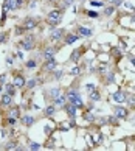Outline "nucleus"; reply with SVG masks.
Wrapping results in <instances>:
<instances>
[{
  "label": "nucleus",
  "instance_id": "f257e3e1",
  "mask_svg": "<svg viewBox=\"0 0 135 151\" xmlns=\"http://www.w3.org/2000/svg\"><path fill=\"white\" fill-rule=\"evenodd\" d=\"M64 13H65V11L61 9V8H54V9H51V11H48V14H47V17H45V20H47V25H48L50 30L56 28V27H58L61 22H62Z\"/></svg>",
  "mask_w": 135,
  "mask_h": 151
},
{
  "label": "nucleus",
  "instance_id": "f03ea898",
  "mask_svg": "<svg viewBox=\"0 0 135 151\" xmlns=\"http://www.w3.org/2000/svg\"><path fill=\"white\" fill-rule=\"evenodd\" d=\"M65 97H67V101L71 103L73 106H76V109H82L84 108V101H82L81 93H79L78 89L69 87V89H67V92H65Z\"/></svg>",
  "mask_w": 135,
  "mask_h": 151
},
{
  "label": "nucleus",
  "instance_id": "7ed1b4c3",
  "mask_svg": "<svg viewBox=\"0 0 135 151\" xmlns=\"http://www.w3.org/2000/svg\"><path fill=\"white\" fill-rule=\"evenodd\" d=\"M20 50H25V52H31V50L36 48V36L34 35H26L22 41L19 42Z\"/></svg>",
  "mask_w": 135,
  "mask_h": 151
},
{
  "label": "nucleus",
  "instance_id": "20e7f679",
  "mask_svg": "<svg viewBox=\"0 0 135 151\" xmlns=\"http://www.w3.org/2000/svg\"><path fill=\"white\" fill-rule=\"evenodd\" d=\"M39 20L37 17H34V16H26L25 19H22V27H24V30L25 31H31V30H34L39 27Z\"/></svg>",
  "mask_w": 135,
  "mask_h": 151
},
{
  "label": "nucleus",
  "instance_id": "39448f33",
  "mask_svg": "<svg viewBox=\"0 0 135 151\" xmlns=\"http://www.w3.org/2000/svg\"><path fill=\"white\" fill-rule=\"evenodd\" d=\"M65 30L64 28H53V30H50V41L51 42H62V39L65 36Z\"/></svg>",
  "mask_w": 135,
  "mask_h": 151
},
{
  "label": "nucleus",
  "instance_id": "423d86ee",
  "mask_svg": "<svg viewBox=\"0 0 135 151\" xmlns=\"http://www.w3.org/2000/svg\"><path fill=\"white\" fill-rule=\"evenodd\" d=\"M58 67V61L53 58H48V59H44V64H42V72L44 73H51V72Z\"/></svg>",
  "mask_w": 135,
  "mask_h": 151
},
{
  "label": "nucleus",
  "instance_id": "0eeeda50",
  "mask_svg": "<svg viewBox=\"0 0 135 151\" xmlns=\"http://www.w3.org/2000/svg\"><path fill=\"white\" fill-rule=\"evenodd\" d=\"M58 45H47V47H44L42 48V52H41V56L42 59H48V58H53L56 53H58Z\"/></svg>",
  "mask_w": 135,
  "mask_h": 151
},
{
  "label": "nucleus",
  "instance_id": "6e6552de",
  "mask_svg": "<svg viewBox=\"0 0 135 151\" xmlns=\"http://www.w3.org/2000/svg\"><path fill=\"white\" fill-rule=\"evenodd\" d=\"M13 84L17 87V89H25L26 80H25V76L22 75L20 72H16V73L13 75Z\"/></svg>",
  "mask_w": 135,
  "mask_h": 151
},
{
  "label": "nucleus",
  "instance_id": "1a4fd4ad",
  "mask_svg": "<svg viewBox=\"0 0 135 151\" xmlns=\"http://www.w3.org/2000/svg\"><path fill=\"white\" fill-rule=\"evenodd\" d=\"M110 98L114 100L115 103H118V104H124L126 100H127V93L124 91H116V92H114L110 95Z\"/></svg>",
  "mask_w": 135,
  "mask_h": 151
},
{
  "label": "nucleus",
  "instance_id": "9d476101",
  "mask_svg": "<svg viewBox=\"0 0 135 151\" xmlns=\"http://www.w3.org/2000/svg\"><path fill=\"white\" fill-rule=\"evenodd\" d=\"M114 115L115 117H118L120 120H123V119H127L129 117V109H126L124 106H114Z\"/></svg>",
  "mask_w": 135,
  "mask_h": 151
},
{
  "label": "nucleus",
  "instance_id": "9b49d317",
  "mask_svg": "<svg viewBox=\"0 0 135 151\" xmlns=\"http://www.w3.org/2000/svg\"><path fill=\"white\" fill-rule=\"evenodd\" d=\"M84 50H86V47L75 48V50L71 52L69 61H70V63H73V64H78V63H79V59H81V56H82V53H84Z\"/></svg>",
  "mask_w": 135,
  "mask_h": 151
},
{
  "label": "nucleus",
  "instance_id": "f8f14e48",
  "mask_svg": "<svg viewBox=\"0 0 135 151\" xmlns=\"http://www.w3.org/2000/svg\"><path fill=\"white\" fill-rule=\"evenodd\" d=\"M75 33H76V35L79 36V37H92V36H93V31L90 30V28L82 27V25H76Z\"/></svg>",
  "mask_w": 135,
  "mask_h": 151
},
{
  "label": "nucleus",
  "instance_id": "ddd939ff",
  "mask_svg": "<svg viewBox=\"0 0 135 151\" xmlns=\"http://www.w3.org/2000/svg\"><path fill=\"white\" fill-rule=\"evenodd\" d=\"M58 108H56V106L51 103V104H47L44 108V112H42V115L44 117H47V119H53V117L56 115V112H58V111H56Z\"/></svg>",
  "mask_w": 135,
  "mask_h": 151
},
{
  "label": "nucleus",
  "instance_id": "4468645a",
  "mask_svg": "<svg viewBox=\"0 0 135 151\" xmlns=\"http://www.w3.org/2000/svg\"><path fill=\"white\" fill-rule=\"evenodd\" d=\"M79 36L76 35V33H65V36H64V45H71V44H75L76 41H79Z\"/></svg>",
  "mask_w": 135,
  "mask_h": 151
},
{
  "label": "nucleus",
  "instance_id": "2eb2a0df",
  "mask_svg": "<svg viewBox=\"0 0 135 151\" xmlns=\"http://www.w3.org/2000/svg\"><path fill=\"white\" fill-rule=\"evenodd\" d=\"M62 109L65 111V114L67 115H69V119H70V117H76V106H73L71 103H69V101H67L64 106H62Z\"/></svg>",
  "mask_w": 135,
  "mask_h": 151
},
{
  "label": "nucleus",
  "instance_id": "dca6fc26",
  "mask_svg": "<svg viewBox=\"0 0 135 151\" xmlns=\"http://www.w3.org/2000/svg\"><path fill=\"white\" fill-rule=\"evenodd\" d=\"M6 115H9V117H14V119H20L22 111H20L19 106H13V104H11L9 108H8V112H6Z\"/></svg>",
  "mask_w": 135,
  "mask_h": 151
},
{
  "label": "nucleus",
  "instance_id": "f3484780",
  "mask_svg": "<svg viewBox=\"0 0 135 151\" xmlns=\"http://www.w3.org/2000/svg\"><path fill=\"white\" fill-rule=\"evenodd\" d=\"M20 122H22V125H24V126L30 128V126L34 125L36 119H34L33 115H28V114H25V115H22V117H20Z\"/></svg>",
  "mask_w": 135,
  "mask_h": 151
},
{
  "label": "nucleus",
  "instance_id": "a211bd4d",
  "mask_svg": "<svg viewBox=\"0 0 135 151\" xmlns=\"http://www.w3.org/2000/svg\"><path fill=\"white\" fill-rule=\"evenodd\" d=\"M61 93H62V89H61L59 86H56V87H51V89H50L47 95H48V98L53 101V100H54V98H58Z\"/></svg>",
  "mask_w": 135,
  "mask_h": 151
},
{
  "label": "nucleus",
  "instance_id": "6ab92c4d",
  "mask_svg": "<svg viewBox=\"0 0 135 151\" xmlns=\"http://www.w3.org/2000/svg\"><path fill=\"white\" fill-rule=\"evenodd\" d=\"M51 103L56 106V108H62V106L67 103V97H65V93H61L59 97H58V98H54Z\"/></svg>",
  "mask_w": 135,
  "mask_h": 151
},
{
  "label": "nucleus",
  "instance_id": "aec40b11",
  "mask_svg": "<svg viewBox=\"0 0 135 151\" xmlns=\"http://www.w3.org/2000/svg\"><path fill=\"white\" fill-rule=\"evenodd\" d=\"M13 95H9V93H6L5 92L3 95H2V106H5V108H9L11 104H13Z\"/></svg>",
  "mask_w": 135,
  "mask_h": 151
},
{
  "label": "nucleus",
  "instance_id": "412c9836",
  "mask_svg": "<svg viewBox=\"0 0 135 151\" xmlns=\"http://www.w3.org/2000/svg\"><path fill=\"white\" fill-rule=\"evenodd\" d=\"M82 119L86 120L87 123H95L96 122V115H95L92 111H86V112L82 114Z\"/></svg>",
  "mask_w": 135,
  "mask_h": 151
},
{
  "label": "nucleus",
  "instance_id": "4be33fe9",
  "mask_svg": "<svg viewBox=\"0 0 135 151\" xmlns=\"http://www.w3.org/2000/svg\"><path fill=\"white\" fill-rule=\"evenodd\" d=\"M5 92L9 93V95H16V92H17V87H16L13 83H5Z\"/></svg>",
  "mask_w": 135,
  "mask_h": 151
},
{
  "label": "nucleus",
  "instance_id": "5701e85b",
  "mask_svg": "<svg viewBox=\"0 0 135 151\" xmlns=\"http://www.w3.org/2000/svg\"><path fill=\"white\" fill-rule=\"evenodd\" d=\"M73 2H75V0H56V3L59 5L58 8H61V9H67L69 6L73 5Z\"/></svg>",
  "mask_w": 135,
  "mask_h": 151
},
{
  "label": "nucleus",
  "instance_id": "b1692460",
  "mask_svg": "<svg viewBox=\"0 0 135 151\" xmlns=\"http://www.w3.org/2000/svg\"><path fill=\"white\" fill-rule=\"evenodd\" d=\"M16 123H17V119H14V117L6 115L3 119V126H16Z\"/></svg>",
  "mask_w": 135,
  "mask_h": 151
},
{
  "label": "nucleus",
  "instance_id": "393cba45",
  "mask_svg": "<svg viewBox=\"0 0 135 151\" xmlns=\"http://www.w3.org/2000/svg\"><path fill=\"white\" fill-rule=\"evenodd\" d=\"M37 64H39V61H36L34 58H31V59H28L25 63V69L33 70V69H36V67H37Z\"/></svg>",
  "mask_w": 135,
  "mask_h": 151
},
{
  "label": "nucleus",
  "instance_id": "a878e982",
  "mask_svg": "<svg viewBox=\"0 0 135 151\" xmlns=\"http://www.w3.org/2000/svg\"><path fill=\"white\" fill-rule=\"evenodd\" d=\"M89 98H90V101H99L101 100V92L96 89V91H93L92 93H89Z\"/></svg>",
  "mask_w": 135,
  "mask_h": 151
},
{
  "label": "nucleus",
  "instance_id": "bb28decb",
  "mask_svg": "<svg viewBox=\"0 0 135 151\" xmlns=\"http://www.w3.org/2000/svg\"><path fill=\"white\" fill-rule=\"evenodd\" d=\"M115 11H116V6H114V5H109V6L104 8V16H106V17H110V16L114 14Z\"/></svg>",
  "mask_w": 135,
  "mask_h": 151
},
{
  "label": "nucleus",
  "instance_id": "cd10ccee",
  "mask_svg": "<svg viewBox=\"0 0 135 151\" xmlns=\"http://www.w3.org/2000/svg\"><path fill=\"white\" fill-rule=\"evenodd\" d=\"M106 122L109 123V125H114V126H118L120 125V119H118V117H115V115H110V117H107V119H106Z\"/></svg>",
  "mask_w": 135,
  "mask_h": 151
},
{
  "label": "nucleus",
  "instance_id": "c85d7f7f",
  "mask_svg": "<svg viewBox=\"0 0 135 151\" xmlns=\"http://www.w3.org/2000/svg\"><path fill=\"white\" fill-rule=\"evenodd\" d=\"M3 8L8 11H14V0H3Z\"/></svg>",
  "mask_w": 135,
  "mask_h": 151
},
{
  "label": "nucleus",
  "instance_id": "c756f323",
  "mask_svg": "<svg viewBox=\"0 0 135 151\" xmlns=\"http://www.w3.org/2000/svg\"><path fill=\"white\" fill-rule=\"evenodd\" d=\"M41 148H42V145L37 143V142H30V143H28V150H31V151H37Z\"/></svg>",
  "mask_w": 135,
  "mask_h": 151
},
{
  "label": "nucleus",
  "instance_id": "7c9ffc66",
  "mask_svg": "<svg viewBox=\"0 0 135 151\" xmlns=\"http://www.w3.org/2000/svg\"><path fill=\"white\" fill-rule=\"evenodd\" d=\"M39 84V80H36V78H33V80H30V81H26V89H34L36 86Z\"/></svg>",
  "mask_w": 135,
  "mask_h": 151
},
{
  "label": "nucleus",
  "instance_id": "2f4dec72",
  "mask_svg": "<svg viewBox=\"0 0 135 151\" xmlns=\"http://www.w3.org/2000/svg\"><path fill=\"white\" fill-rule=\"evenodd\" d=\"M69 75H71V76H79L81 75V67L79 65H75L73 69L69 72Z\"/></svg>",
  "mask_w": 135,
  "mask_h": 151
},
{
  "label": "nucleus",
  "instance_id": "473e14b6",
  "mask_svg": "<svg viewBox=\"0 0 135 151\" xmlns=\"http://www.w3.org/2000/svg\"><path fill=\"white\" fill-rule=\"evenodd\" d=\"M92 137H93V145L103 143V134H92Z\"/></svg>",
  "mask_w": 135,
  "mask_h": 151
},
{
  "label": "nucleus",
  "instance_id": "72a5a7b5",
  "mask_svg": "<svg viewBox=\"0 0 135 151\" xmlns=\"http://www.w3.org/2000/svg\"><path fill=\"white\" fill-rule=\"evenodd\" d=\"M16 147H17V142H16V140H9V142L3 147V150H16Z\"/></svg>",
  "mask_w": 135,
  "mask_h": 151
},
{
  "label": "nucleus",
  "instance_id": "f704fd0d",
  "mask_svg": "<svg viewBox=\"0 0 135 151\" xmlns=\"http://www.w3.org/2000/svg\"><path fill=\"white\" fill-rule=\"evenodd\" d=\"M90 5L96 8H103L104 6V0H90Z\"/></svg>",
  "mask_w": 135,
  "mask_h": 151
},
{
  "label": "nucleus",
  "instance_id": "c9c22d12",
  "mask_svg": "<svg viewBox=\"0 0 135 151\" xmlns=\"http://www.w3.org/2000/svg\"><path fill=\"white\" fill-rule=\"evenodd\" d=\"M51 73H53V78H54V80H61V78L64 76V70H56V69H54Z\"/></svg>",
  "mask_w": 135,
  "mask_h": 151
},
{
  "label": "nucleus",
  "instance_id": "e433bc0d",
  "mask_svg": "<svg viewBox=\"0 0 135 151\" xmlns=\"http://www.w3.org/2000/svg\"><path fill=\"white\" fill-rule=\"evenodd\" d=\"M24 5H25V0H14V11L16 9H20Z\"/></svg>",
  "mask_w": 135,
  "mask_h": 151
},
{
  "label": "nucleus",
  "instance_id": "4c0bfd02",
  "mask_svg": "<svg viewBox=\"0 0 135 151\" xmlns=\"http://www.w3.org/2000/svg\"><path fill=\"white\" fill-rule=\"evenodd\" d=\"M96 89H98V87L95 86V84H86V92H87V95L92 93L93 91H96Z\"/></svg>",
  "mask_w": 135,
  "mask_h": 151
},
{
  "label": "nucleus",
  "instance_id": "58836bf2",
  "mask_svg": "<svg viewBox=\"0 0 135 151\" xmlns=\"http://www.w3.org/2000/svg\"><path fill=\"white\" fill-rule=\"evenodd\" d=\"M86 14L89 16V17H92V19H96V17H99V13H98V11H92V9L87 11Z\"/></svg>",
  "mask_w": 135,
  "mask_h": 151
},
{
  "label": "nucleus",
  "instance_id": "ea45409f",
  "mask_svg": "<svg viewBox=\"0 0 135 151\" xmlns=\"http://www.w3.org/2000/svg\"><path fill=\"white\" fill-rule=\"evenodd\" d=\"M6 41H8V31H2L0 33V44H3Z\"/></svg>",
  "mask_w": 135,
  "mask_h": 151
},
{
  "label": "nucleus",
  "instance_id": "a19ab883",
  "mask_svg": "<svg viewBox=\"0 0 135 151\" xmlns=\"http://www.w3.org/2000/svg\"><path fill=\"white\" fill-rule=\"evenodd\" d=\"M16 36H22V35H25V30H24V27L19 25V27H16Z\"/></svg>",
  "mask_w": 135,
  "mask_h": 151
},
{
  "label": "nucleus",
  "instance_id": "79ce46f5",
  "mask_svg": "<svg viewBox=\"0 0 135 151\" xmlns=\"http://www.w3.org/2000/svg\"><path fill=\"white\" fill-rule=\"evenodd\" d=\"M106 75H107V80H106V83H107V84H109V83H112V81L115 80V73H114V72H107V73H106Z\"/></svg>",
  "mask_w": 135,
  "mask_h": 151
},
{
  "label": "nucleus",
  "instance_id": "37998d69",
  "mask_svg": "<svg viewBox=\"0 0 135 151\" xmlns=\"http://www.w3.org/2000/svg\"><path fill=\"white\" fill-rule=\"evenodd\" d=\"M44 132L47 134V136H50V134L53 132V128L50 126V125H45V126H44Z\"/></svg>",
  "mask_w": 135,
  "mask_h": 151
},
{
  "label": "nucleus",
  "instance_id": "c03bdc74",
  "mask_svg": "<svg viewBox=\"0 0 135 151\" xmlns=\"http://www.w3.org/2000/svg\"><path fill=\"white\" fill-rule=\"evenodd\" d=\"M123 5H124L126 8H129L131 11H135V8H134V5H132V3H129V2H123Z\"/></svg>",
  "mask_w": 135,
  "mask_h": 151
},
{
  "label": "nucleus",
  "instance_id": "a18cd8bd",
  "mask_svg": "<svg viewBox=\"0 0 135 151\" xmlns=\"http://www.w3.org/2000/svg\"><path fill=\"white\" fill-rule=\"evenodd\" d=\"M5 81H6V73H2L0 75V84L5 86Z\"/></svg>",
  "mask_w": 135,
  "mask_h": 151
},
{
  "label": "nucleus",
  "instance_id": "49530a36",
  "mask_svg": "<svg viewBox=\"0 0 135 151\" xmlns=\"http://www.w3.org/2000/svg\"><path fill=\"white\" fill-rule=\"evenodd\" d=\"M14 58H16L14 55H13V58H11V56H8V58H6V64H8V65H11V64L14 63Z\"/></svg>",
  "mask_w": 135,
  "mask_h": 151
},
{
  "label": "nucleus",
  "instance_id": "de8ad7c7",
  "mask_svg": "<svg viewBox=\"0 0 135 151\" xmlns=\"http://www.w3.org/2000/svg\"><path fill=\"white\" fill-rule=\"evenodd\" d=\"M17 58H19V59H24V53L19 52V53H17Z\"/></svg>",
  "mask_w": 135,
  "mask_h": 151
},
{
  "label": "nucleus",
  "instance_id": "09e8293b",
  "mask_svg": "<svg viewBox=\"0 0 135 151\" xmlns=\"http://www.w3.org/2000/svg\"><path fill=\"white\" fill-rule=\"evenodd\" d=\"M0 106H2V97H0Z\"/></svg>",
  "mask_w": 135,
  "mask_h": 151
}]
</instances>
